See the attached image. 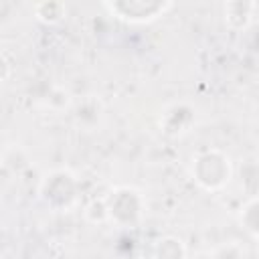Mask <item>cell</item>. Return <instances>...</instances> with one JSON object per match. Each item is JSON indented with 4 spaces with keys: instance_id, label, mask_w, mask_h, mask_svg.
Here are the masks:
<instances>
[{
    "instance_id": "6da1fadb",
    "label": "cell",
    "mask_w": 259,
    "mask_h": 259,
    "mask_svg": "<svg viewBox=\"0 0 259 259\" xmlns=\"http://www.w3.org/2000/svg\"><path fill=\"white\" fill-rule=\"evenodd\" d=\"M103 8L130 24H146L152 20H158L164 16L168 10L174 8V2L170 0H113V2H103Z\"/></svg>"
},
{
    "instance_id": "7a4b0ae2",
    "label": "cell",
    "mask_w": 259,
    "mask_h": 259,
    "mask_svg": "<svg viewBox=\"0 0 259 259\" xmlns=\"http://www.w3.org/2000/svg\"><path fill=\"white\" fill-rule=\"evenodd\" d=\"M192 178L204 190H221L231 180V164L229 158L219 150L202 152L194 158Z\"/></svg>"
},
{
    "instance_id": "3957f363",
    "label": "cell",
    "mask_w": 259,
    "mask_h": 259,
    "mask_svg": "<svg viewBox=\"0 0 259 259\" xmlns=\"http://www.w3.org/2000/svg\"><path fill=\"white\" fill-rule=\"evenodd\" d=\"M105 202H107L109 219H113L119 225H134L142 217V208H144L142 194L130 186L115 188L105 198Z\"/></svg>"
},
{
    "instance_id": "277c9868",
    "label": "cell",
    "mask_w": 259,
    "mask_h": 259,
    "mask_svg": "<svg viewBox=\"0 0 259 259\" xmlns=\"http://www.w3.org/2000/svg\"><path fill=\"white\" fill-rule=\"evenodd\" d=\"M40 194L42 198L53 204V206H69L75 200L77 194V182L73 178V174L65 172V170H57L53 174H49L42 180L40 186Z\"/></svg>"
},
{
    "instance_id": "5b68a950",
    "label": "cell",
    "mask_w": 259,
    "mask_h": 259,
    "mask_svg": "<svg viewBox=\"0 0 259 259\" xmlns=\"http://www.w3.org/2000/svg\"><path fill=\"white\" fill-rule=\"evenodd\" d=\"M223 10H225V22L233 30H243L251 24L253 14L257 10V2H253V0H231V2H225Z\"/></svg>"
},
{
    "instance_id": "8992f818",
    "label": "cell",
    "mask_w": 259,
    "mask_h": 259,
    "mask_svg": "<svg viewBox=\"0 0 259 259\" xmlns=\"http://www.w3.org/2000/svg\"><path fill=\"white\" fill-rule=\"evenodd\" d=\"M192 111L186 107V105H172L166 113H164V132L166 134H182V132H188V127L192 125Z\"/></svg>"
},
{
    "instance_id": "52a82bcc",
    "label": "cell",
    "mask_w": 259,
    "mask_h": 259,
    "mask_svg": "<svg viewBox=\"0 0 259 259\" xmlns=\"http://www.w3.org/2000/svg\"><path fill=\"white\" fill-rule=\"evenodd\" d=\"M184 257H186V249L178 237L168 235L154 245V259H184Z\"/></svg>"
},
{
    "instance_id": "ba28073f",
    "label": "cell",
    "mask_w": 259,
    "mask_h": 259,
    "mask_svg": "<svg viewBox=\"0 0 259 259\" xmlns=\"http://www.w3.org/2000/svg\"><path fill=\"white\" fill-rule=\"evenodd\" d=\"M34 14L40 22L45 24H57L65 18L67 14V6L59 0H45V2H38L34 6Z\"/></svg>"
},
{
    "instance_id": "9c48e42d",
    "label": "cell",
    "mask_w": 259,
    "mask_h": 259,
    "mask_svg": "<svg viewBox=\"0 0 259 259\" xmlns=\"http://www.w3.org/2000/svg\"><path fill=\"white\" fill-rule=\"evenodd\" d=\"M241 223L251 233V237L255 239L257 237V225H259V221H257V196L249 198V202L241 208Z\"/></svg>"
},
{
    "instance_id": "30bf717a",
    "label": "cell",
    "mask_w": 259,
    "mask_h": 259,
    "mask_svg": "<svg viewBox=\"0 0 259 259\" xmlns=\"http://www.w3.org/2000/svg\"><path fill=\"white\" fill-rule=\"evenodd\" d=\"M85 217L91 221V223H103L109 219V212H107V202L105 198H93L87 206H85Z\"/></svg>"
},
{
    "instance_id": "8fae6325",
    "label": "cell",
    "mask_w": 259,
    "mask_h": 259,
    "mask_svg": "<svg viewBox=\"0 0 259 259\" xmlns=\"http://www.w3.org/2000/svg\"><path fill=\"white\" fill-rule=\"evenodd\" d=\"M10 71H12L10 61L0 53V83H2V81H6V79L10 77Z\"/></svg>"
}]
</instances>
